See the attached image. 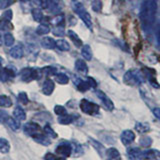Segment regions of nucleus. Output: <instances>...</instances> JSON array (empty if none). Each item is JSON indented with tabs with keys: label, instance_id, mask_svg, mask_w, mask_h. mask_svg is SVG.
Here are the masks:
<instances>
[{
	"label": "nucleus",
	"instance_id": "1",
	"mask_svg": "<svg viewBox=\"0 0 160 160\" xmlns=\"http://www.w3.org/2000/svg\"><path fill=\"white\" fill-rule=\"evenodd\" d=\"M157 13V0H144L140 8V21L142 29L149 32L153 27Z\"/></svg>",
	"mask_w": 160,
	"mask_h": 160
},
{
	"label": "nucleus",
	"instance_id": "2",
	"mask_svg": "<svg viewBox=\"0 0 160 160\" xmlns=\"http://www.w3.org/2000/svg\"><path fill=\"white\" fill-rule=\"evenodd\" d=\"M123 81L125 84L129 85V86H136V85L141 84L144 81V76L143 74L138 71V70L131 69L124 74L123 76Z\"/></svg>",
	"mask_w": 160,
	"mask_h": 160
},
{
	"label": "nucleus",
	"instance_id": "3",
	"mask_svg": "<svg viewBox=\"0 0 160 160\" xmlns=\"http://www.w3.org/2000/svg\"><path fill=\"white\" fill-rule=\"evenodd\" d=\"M73 10L77 13V15L80 17V19L84 22V24L86 25L90 30H92L91 16H90V14L88 13L86 8L83 6V4L82 3H74L73 4Z\"/></svg>",
	"mask_w": 160,
	"mask_h": 160
},
{
	"label": "nucleus",
	"instance_id": "4",
	"mask_svg": "<svg viewBox=\"0 0 160 160\" xmlns=\"http://www.w3.org/2000/svg\"><path fill=\"white\" fill-rule=\"evenodd\" d=\"M21 75V79L25 82H30L32 80H37L39 78H41V69H37V68H23L20 72Z\"/></svg>",
	"mask_w": 160,
	"mask_h": 160
},
{
	"label": "nucleus",
	"instance_id": "5",
	"mask_svg": "<svg viewBox=\"0 0 160 160\" xmlns=\"http://www.w3.org/2000/svg\"><path fill=\"white\" fill-rule=\"evenodd\" d=\"M79 107L83 113L88 114V115H92V116L98 114L99 109H100L96 103H93L87 99H82L79 103Z\"/></svg>",
	"mask_w": 160,
	"mask_h": 160
},
{
	"label": "nucleus",
	"instance_id": "6",
	"mask_svg": "<svg viewBox=\"0 0 160 160\" xmlns=\"http://www.w3.org/2000/svg\"><path fill=\"white\" fill-rule=\"evenodd\" d=\"M72 149H73L72 143L64 140V141H61L56 146V148H55V152H56V154L61 155V156L69 157L72 155Z\"/></svg>",
	"mask_w": 160,
	"mask_h": 160
},
{
	"label": "nucleus",
	"instance_id": "7",
	"mask_svg": "<svg viewBox=\"0 0 160 160\" xmlns=\"http://www.w3.org/2000/svg\"><path fill=\"white\" fill-rule=\"evenodd\" d=\"M23 131L26 133L28 136H35L39 133H41V127L38 123H35V122H28L24 125L23 127Z\"/></svg>",
	"mask_w": 160,
	"mask_h": 160
},
{
	"label": "nucleus",
	"instance_id": "8",
	"mask_svg": "<svg viewBox=\"0 0 160 160\" xmlns=\"http://www.w3.org/2000/svg\"><path fill=\"white\" fill-rule=\"evenodd\" d=\"M142 73H143V76L146 77L150 84L154 86L155 88H159V84L156 80V77H155V75H156V72H155V70L151 69V68H147V67H144L142 69Z\"/></svg>",
	"mask_w": 160,
	"mask_h": 160
},
{
	"label": "nucleus",
	"instance_id": "9",
	"mask_svg": "<svg viewBox=\"0 0 160 160\" xmlns=\"http://www.w3.org/2000/svg\"><path fill=\"white\" fill-rule=\"evenodd\" d=\"M95 93H96L97 97L101 100V102L103 104V106L106 108L107 110H109V111H112V110L114 109V104L113 102L111 101V99H110L106 94H105L104 92L100 91V90H97V91H95Z\"/></svg>",
	"mask_w": 160,
	"mask_h": 160
},
{
	"label": "nucleus",
	"instance_id": "10",
	"mask_svg": "<svg viewBox=\"0 0 160 160\" xmlns=\"http://www.w3.org/2000/svg\"><path fill=\"white\" fill-rule=\"evenodd\" d=\"M127 156L130 160H144V154L139 148L133 147L127 150Z\"/></svg>",
	"mask_w": 160,
	"mask_h": 160
},
{
	"label": "nucleus",
	"instance_id": "11",
	"mask_svg": "<svg viewBox=\"0 0 160 160\" xmlns=\"http://www.w3.org/2000/svg\"><path fill=\"white\" fill-rule=\"evenodd\" d=\"M120 138H121V142L127 146V145H130L132 142H134L135 134L133 131H131V130H124V131L121 133Z\"/></svg>",
	"mask_w": 160,
	"mask_h": 160
},
{
	"label": "nucleus",
	"instance_id": "12",
	"mask_svg": "<svg viewBox=\"0 0 160 160\" xmlns=\"http://www.w3.org/2000/svg\"><path fill=\"white\" fill-rule=\"evenodd\" d=\"M15 76V71L12 68H1L0 69V81L6 82L9 79H11Z\"/></svg>",
	"mask_w": 160,
	"mask_h": 160
},
{
	"label": "nucleus",
	"instance_id": "13",
	"mask_svg": "<svg viewBox=\"0 0 160 160\" xmlns=\"http://www.w3.org/2000/svg\"><path fill=\"white\" fill-rule=\"evenodd\" d=\"M105 159L106 160H121V155L116 148H108L105 150Z\"/></svg>",
	"mask_w": 160,
	"mask_h": 160
},
{
	"label": "nucleus",
	"instance_id": "14",
	"mask_svg": "<svg viewBox=\"0 0 160 160\" xmlns=\"http://www.w3.org/2000/svg\"><path fill=\"white\" fill-rule=\"evenodd\" d=\"M54 88H55L54 82L51 79H47V80H45L42 85V92L45 95H51L52 92L54 91Z\"/></svg>",
	"mask_w": 160,
	"mask_h": 160
},
{
	"label": "nucleus",
	"instance_id": "15",
	"mask_svg": "<svg viewBox=\"0 0 160 160\" xmlns=\"http://www.w3.org/2000/svg\"><path fill=\"white\" fill-rule=\"evenodd\" d=\"M24 55V49L22 45H16L11 50H10V56L14 59H20L22 58Z\"/></svg>",
	"mask_w": 160,
	"mask_h": 160
},
{
	"label": "nucleus",
	"instance_id": "16",
	"mask_svg": "<svg viewBox=\"0 0 160 160\" xmlns=\"http://www.w3.org/2000/svg\"><path fill=\"white\" fill-rule=\"evenodd\" d=\"M32 138L37 143L45 145V146H48V145L51 144V140H50V138L48 136H46L45 134H43V133H39L37 135H35V136H33Z\"/></svg>",
	"mask_w": 160,
	"mask_h": 160
},
{
	"label": "nucleus",
	"instance_id": "17",
	"mask_svg": "<svg viewBox=\"0 0 160 160\" xmlns=\"http://www.w3.org/2000/svg\"><path fill=\"white\" fill-rule=\"evenodd\" d=\"M75 69L82 74H87L88 72V66L86 62L83 61L81 59H77L76 61H75Z\"/></svg>",
	"mask_w": 160,
	"mask_h": 160
},
{
	"label": "nucleus",
	"instance_id": "18",
	"mask_svg": "<svg viewBox=\"0 0 160 160\" xmlns=\"http://www.w3.org/2000/svg\"><path fill=\"white\" fill-rule=\"evenodd\" d=\"M41 45L45 49H53L56 47V41L51 37H44L41 40Z\"/></svg>",
	"mask_w": 160,
	"mask_h": 160
},
{
	"label": "nucleus",
	"instance_id": "19",
	"mask_svg": "<svg viewBox=\"0 0 160 160\" xmlns=\"http://www.w3.org/2000/svg\"><path fill=\"white\" fill-rule=\"evenodd\" d=\"M68 36H69L70 39H71L72 43L75 45V46L78 47V48L79 47H82V45H83L82 40L80 39V37L73 31V30H69V31H68Z\"/></svg>",
	"mask_w": 160,
	"mask_h": 160
},
{
	"label": "nucleus",
	"instance_id": "20",
	"mask_svg": "<svg viewBox=\"0 0 160 160\" xmlns=\"http://www.w3.org/2000/svg\"><path fill=\"white\" fill-rule=\"evenodd\" d=\"M89 141H90V143H91L92 146L95 148V150L97 151V153H98L101 157H103V156H104V153H105V148H104V146H103V144H101L100 142L96 141V140H94V139H92V138H89Z\"/></svg>",
	"mask_w": 160,
	"mask_h": 160
},
{
	"label": "nucleus",
	"instance_id": "21",
	"mask_svg": "<svg viewBox=\"0 0 160 160\" xmlns=\"http://www.w3.org/2000/svg\"><path fill=\"white\" fill-rule=\"evenodd\" d=\"M144 159L146 160H159V151L156 149H152V150H147V151H144Z\"/></svg>",
	"mask_w": 160,
	"mask_h": 160
},
{
	"label": "nucleus",
	"instance_id": "22",
	"mask_svg": "<svg viewBox=\"0 0 160 160\" xmlns=\"http://www.w3.org/2000/svg\"><path fill=\"white\" fill-rule=\"evenodd\" d=\"M74 83H75V85H76L77 89L79 90V91H81V92L87 91V90L90 88V86H89V84L87 83V81H84V80L80 79V78L75 79Z\"/></svg>",
	"mask_w": 160,
	"mask_h": 160
},
{
	"label": "nucleus",
	"instance_id": "23",
	"mask_svg": "<svg viewBox=\"0 0 160 160\" xmlns=\"http://www.w3.org/2000/svg\"><path fill=\"white\" fill-rule=\"evenodd\" d=\"M13 116L18 121H22V120H25V118H26V113L20 106H16L13 110Z\"/></svg>",
	"mask_w": 160,
	"mask_h": 160
},
{
	"label": "nucleus",
	"instance_id": "24",
	"mask_svg": "<svg viewBox=\"0 0 160 160\" xmlns=\"http://www.w3.org/2000/svg\"><path fill=\"white\" fill-rule=\"evenodd\" d=\"M81 55L85 60H91L92 58V50L89 45H82Z\"/></svg>",
	"mask_w": 160,
	"mask_h": 160
},
{
	"label": "nucleus",
	"instance_id": "25",
	"mask_svg": "<svg viewBox=\"0 0 160 160\" xmlns=\"http://www.w3.org/2000/svg\"><path fill=\"white\" fill-rule=\"evenodd\" d=\"M135 129L136 131L139 133H147L150 131V126L148 123H144V122H137L135 124Z\"/></svg>",
	"mask_w": 160,
	"mask_h": 160
},
{
	"label": "nucleus",
	"instance_id": "26",
	"mask_svg": "<svg viewBox=\"0 0 160 160\" xmlns=\"http://www.w3.org/2000/svg\"><path fill=\"white\" fill-rule=\"evenodd\" d=\"M6 124L13 130V131H17V130H19V128H20V122L17 119H15L14 117L9 116L6 121Z\"/></svg>",
	"mask_w": 160,
	"mask_h": 160
},
{
	"label": "nucleus",
	"instance_id": "27",
	"mask_svg": "<svg viewBox=\"0 0 160 160\" xmlns=\"http://www.w3.org/2000/svg\"><path fill=\"white\" fill-rule=\"evenodd\" d=\"M74 121V116L73 115H69V114H64L62 116H60L58 118V122L60 124H63V125H67V124H70Z\"/></svg>",
	"mask_w": 160,
	"mask_h": 160
},
{
	"label": "nucleus",
	"instance_id": "28",
	"mask_svg": "<svg viewBox=\"0 0 160 160\" xmlns=\"http://www.w3.org/2000/svg\"><path fill=\"white\" fill-rule=\"evenodd\" d=\"M10 150V143L5 138H0V152L6 154Z\"/></svg>",
	"mask_w": 160,
	"mask_h": 160
},
{
	"label": "nucleus",
	"instance_id": "29",
	"mask_svg": "<svg viewBox=\"0 0 160 160\" xmlns=\"http://www.w3.org/2000/svg\"><path fill=\"white\" fill-rule=\"evenodd\" d=\"M54 76L56 82L59 84H67L69 82V77L65 73H56Z\"/></svg>",
	"mask_w": 160,
	"mask_h": 160
},
{
	"label": "nucleus",
	"instance_id": "30",
	"mask_svg": "<svg viewBox=\"0 0 160 160\" xmlns=\"http://www.w3.org/2000/svg\"><path fill=\"white\" fill-rule=\"evenodd\" d=\"M43 132H44V134L46 135V136H48L49 138H56V137H57L56 132H55L54 130L51 128V126H50L49 124H46V125L44 126V128H43Z\"/></svg>",
	"mask_w": 160,
	"mask_h": 160
},
{
	"label": "nucleus",
	"instance_id": "31",
	"mask_svg": "<svg viewBox=\"0 0 160 160\" xmlns=\"http://www.w3.org/2000/svg\"><path fill=\"white\" fill-rule=\"evenodd\" d=\"M56 46L57 48H59L61 51H68V50L70 49V45L69 43L66 41V40H57L56 41Z\"/></svg>",
	"mask_w": 160,
	"mask_h": 160
},
{
	"label": "nucleus",
	"instance_id": "32",
	"mask_svg": "<svg viewBox=\"0 0 160 160\" xmlns=\"http://www.w3.org/2000/svg\"><path fill=\"white\" fill-rule=\"evenodd\" d=\"M32 16H33V19L36 22H41L43 20V18H44L43 13L39 8H35V9L32 10Z\"/></svg>",
	"mask_w": 160,
	"mask_h": 160
},
{
	"label": "nucleus",
	"instance_id": "33",
	"mask_svg": "<svg viewBox=\"0 0 160 160\" xmlns=\"http://www.w3.org/2000/svg\"><path fill=\"white\" fill-rule=\"evenodd\" d=\"M12 105V101L6 95H0V106L10 107Z\"/></svg>",
	"mask_w": 160,
	"mask_h": 160
},
{
	"label": "nucleus",
	"instance_id": "34",
	"mask_svg": "<svg viewBox=\"0 0 160 160\" xmlns=\"http://www.w3.org/2000/svg\"><path fill=\"white\" fill-rule=\"evenodd\" d=\"M72 147H73V149H72V155L73 156H80V155H82L83 154V148H82V146L80 144H78V143H75V144H73L72 143Z\"/></svg>",
	"mask_w": 160,
	"mask_h": 160
},
{
	"label": "nucleus",
	"instance_id": "35",
	"mask_svg": "<svg viewBox=\"0 0 160 160\" xmlns=\"http://www.w3.org/2000/svg\"><path fill=\"white\" fill-rule=\"evenodd\" d=\"M50 32V28L46 24H40L39 26L36 28V33L38 35H45Z\"/></svg>",
	"mask_w": 160,
	"mask_h": 160
},
{
	"label": "nucleus",
	"instance_id": "36",
	"mask_svg": "<svg viewBox=\"0 0 160 160\" xmlns=\"http://www.w3.org/2000/svg\"><path fill=\"white\" fill-rule=\"evenodd\" d=\"M91 7L94 12H100L102 10V1L101 0H93Z\"/></svg>",
	"mask_w": 160,
	"mask_h": 160
},
{
	"label": "nucleus",
	"instance_id": "37",
	"mask_svg": "<svg viewBox=\"0 0 160 160\" xmlns=\"http://www.w3.org/2000/svg\"><path fill=\"white\" fill-rule=\"evenodd\" d=\"M41 72L45 75H55L57 73V69L54 68L52 66H46V67H43L41 69Z\"/></svg>",
	"mask_w": 160,
	"mask_h": 160
},
{
	"label": "nucleus",
	"instance_id": "38",
	"mask_svg": "<svg viewBox=\"0 0 160 160\" xmlns=\"http://www.w3.org/2000/svg\"><path fill=\"white\" fill-rule=\"evenodd\" d=\"M14 37L11 33H6L4 35V43L6 46H12L14 44Z\"/></svg>",
	"mask_w": 160,
	"mask_h": 160
},
{
	"label": "nucleus",
	"instance_id": "39",
	"mask_svg": "<svg viewBox=\"0 0 160 160\" xmlns=\"http://www.w3.org/2000/svg\"><path fill=\"white\" fill-rule=\"evenodd\" d=\"M139 143L144 147H149L152 144V139L149 136H142L139 140Z\"/></svg>",
	"mask_w": 160,
	"mask_h": 160
},
{
	"label": "nucleus",
	"instance_id": "40",
	"mask_svg": "<svg viewBox=\"0 0 160 160\" xmlns=\"http://www.w3.org/2000/svg\"><path fill=\"white\" fill-rule=\"evenodd\" d=\"M54 25H56V26H59V25H63L64 23V15L63 14H59L57 15L56 17H54L51 21Z\"/></svg>",
	"mask_w": 160,
	"mask_h": 160
},
{
	"label": "nucleus",
	"instance_id": "41",
	"mask_svg": "<svg viewBox=\"0 0 160 160\" xmlns=\"http://www.w3.org/2000/svg\"><path fill=\"white\" fill-rule=\"evenodd\" d=\"M54 112L57 115H59V116H62V115L67 113L66 109H65V107L62 106V105H56V106L54 107Z\"/></svg>",
	"mask_w": 160,
	"mask_h": 160
},
{
	"label": "nucleus",
	"instance_id": "42",
	"mask_svg": "<svg viewBox=\"0 0 160 160\" xmlns=\"http://www.w3.org/2000/svg\"><path fill=\"white\" fill-rule=\"evenodd\" d=\"M53 34L56 35V36L61 37L64 35V25H59V26H56L53 29Z\"/></svg>",
	"mask_w": 160,
	"mask_h": 160
},
{
	"label": "nucleus",
	"instance_id": "43",
	"mask_svg": "<svg viewBox=\"0 0 160 160\" xmlns=\"http://www.w3.org/2000/svg\"><path fill=\"white\" fill-rule=\"evenodd\" d=\"M18 101L21 102L22 104H27L29 102V99L26 92H20L18 94Z\"/></svg>",
	"mask_w": 160,
	"mask_h": 160
},
{
	"label": "nucleus",
	"instance_id": "44",
	"mask_svg": "<svg viewBox=\"0 0 160 160\" xmlns=\"http://www.w3.org/2000/svg\"><path fill=\"white\" fill-rule=\"evenodd\" d=\"M12 17H13V14L11 10H7V11L3 12L1 15V19L5 20V21H11Z\"/></svg>",
	"mask_w": 160,
	"mask_h": 160
},
{
	"label": "nucleus",
	"instance_id": "45",
	"mask_svg": "<svg viewBox=\"0 0 160 160\" xmlns=\"http://www.w3.org/2000/svg\"><path fill=\"white\" fill-rule=\"evenodd\" d=\"M13 4V0H0V9H6Z\"/></svg>",
	"mask_w": 160,
	"mask_h": 160
},
{
	"label": "nucleus",
	"instance_id": "46",
	"mask_svg": "<svg viewBox=\"0 0 160 160\" xmlns=\"http://www.w3.org/2000/svg\"><path fill=\"white\" fill-rule=\"evenodd\" d=\"M44 160H66L65 158H59L57 157L56 155L53 154V153H46L44 156Z\"/></svg>",
	"mask_w": 160,
	"mask_h": 160
},
{
	"label": "nucleus",
	"instance_id": "47",
	"mask_svg": "<svg viewBox=\"0 0 160 160\" xmlns=\"http://www.w3.org/2000/svg\"><path fill=\"white\" fill-rule=\"evenodd\" d=\"M9 117V115L6 111L0 109V123H6L7 119Z\"/></svg>",
	"mask_w": 160,
	"mask_h": 160
},
{
	"label": "nucleus",
	"instance_id": "48",
	"mask_svg": "<svg viewBox=\"0 0 160 160\" xmlns=\"http://www.w3.org/2000/svg\"><path fill=\"white\" fill-rule=\"evenodd\" d=\"M35 4H37L38 6H40V8L42 9H46L48 6V1L47 0H34Z\"/></svg>",
	"mask_w": 160,
	"mask_h": 160
},
{
	"label": "nucleus",
	"instance_id": "49",
	"mask_svg": "<svg viewBox=\"0 0 160 160\" xmlns=\"http://www.w3.org/2000/svg\"><path fill=\"white\" fill-rule=\"evenodd\" d=\"M8 26L12 27V25H10V21H5V20L0 19V30H6L8 29Z\"/></svg>",
	"mask_w": 160,
	"mask_h": 160
},
{
	"label": "nucleus",
	"instance_id": "50",
	"mask_svg": "<svg viewBox=\"0 0 160 160\" xmlns=\"http://www.w3.org/2000/svg\"><path fill=\"white\" fill-rule=\"evenodd\" d=\"M87 83L89 84V86L90 87H92V88H95L97 86V82H96V80H95L93 77H91V76H88L87 77Z\"/></svg>",
	"mask_w": 160,
	"mask_h": 160
},
{
	"label": "nucleus",
	"instance_id": "51",
	"mask_svg": "<svg viewBox=\"0 0 160 160\" xmlns=\"http://www.w3.org/2000/svg\"><path fill=\"white\" fill-rule=\"evenodd\" d=\"M152 112H153V114L155 115V117H156L157 119H159V118H160V109H159L158 107L154 108Z\"/></svg>",
	"mask_w": 160,
	"mask_h": 160
},
{
	"label": "nucleus",
	"instance_id": "52",
	"mask_svg": "<svg viewBox=\"0 0 160 160\" xmlns=\"http://www.w3.org/2000/svg\"><path fill=\"white\" fill-rule=\"evenodd\" d=\"M48 1H50V2H53V3H58L59 1H60V0H48Z\"/></svg>",
	"mask_w": 160,
	"mask_h": 160
},
{
	"label": "nucleus",
	"instance_id": "53",
	"mask_svg": "<svg viewBox=\"0 0 160 160\" xmlns=\"http://www.w3.org/2000/svg\"><path fill=\"white\" fill-rule=\"evenodd\" d=\"M2 61H3V59H2V57H0V69H1V65H2Z\"/></svg>",
	"mask_w": 160,
	"mask_h": 160
},
{
	"label": "nucleus",
	"instance_id": "54",
	"mask_svg": "<svg viewBox=\"0 0 160 160\" xmlns=\"http://www.w3.org/2000/svg\"><path fill=\"white\" fill-rule=\"evenodd\" d=\"M19 1H21V2H26V1H28V0H19Z\"/></svg>",
	"mask_w": 160,
	"mask_h": 160
},
{
	"label": "nucleus",
	"instance_id": "55",
	"mask_svg": "<svg viewBox=\"0 0 160 160\" xmlns=\"http://www.w3.org/2000/svg\"><path fill=\"white\" fill-rule=\"evenodd\" d=\"M72 1H76V0H72Z\"/></svg>",
	"mask_w": 160,
	"mask_h": 160
}]
</instances>
